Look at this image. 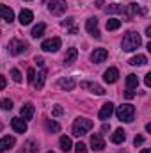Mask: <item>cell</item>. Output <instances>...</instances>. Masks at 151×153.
<instances>
[{
	"label": "cell",
	"instance_id": "16",
	"mask_svg": "<svg viewBox=\"0 0 151 153\" xmlns=\"http://www.w3.org/2000/svg\"><path fill=\"white\" fill-rule=\"evenodd\" d=\"M117 78H119V71H117V68H109V70L103 73V80H105L107 84H114V82H117Z\"/></svg>",
	"mask_w": 151,
	"mask_h": 153
},
{
	"label": "cell",
	"instance_id": "34",
	"mask_svg": "<svg viewBox=\"0 0 151 153\" xmlns=\"http://www.w3.org/2000/svg\"><path fill=\"white\" fill-rule=\"evenodd\" d=\"M75 153H87V146L84 143H78L75 146Z\"/></svg>",
	"mask_w": 151,
	"mask_h": 153
},
{
	"label": "cell",
	"instance_id": "11",
	"mask_svg": "<svg viewBox=\"0 0 151 153\" xmlns=\"http://www.w3.org/2000/svg\"><path fill=\"white\" fill-rule=\"evenodd\" d=\"M91 148H93L94 152H101V150L105 148V141H103L101 134H93V135H91Z\"/></svg>",
	"mask_w": 151,
	"mask_h": 153
},
{
	"label": "cell",
	"instance_id": "18",
	"mask_svg": "<svg viewBox=\"0 0 151 153\" xmlns=\"http://www.w3.org/2000/svg\"><path fill=\"white\" fill-rule=\"evenodd\" d=\"M20 23L21 25H30L32 23V20H34V14H32V11L30 9H23L21 13H20Z\"/></svg>",
	"mask_w": 151,
	"mask_h": 153
},
{
	"label": "cell",
	"instance_id": "14",
	"mask_svg": "<svg viewBox=\"0 0 151 153\" xmlns=\"http://www.w3.org/2000/svg\"><path fill=\"white\" fill-rule=\"evenodd\" d=\"M59 87L61 89H64V91H73L75 89V85H76V82H75V78L73 76H66V78H59Z\"/></svg>",
	"mask_w": 151,
	"mask_h": 153
},
{
	"label": "cell",
	"instance_id": "36",
	"mask_svg": "<svg viewBox=\"0 0 151 153\" xmlns=\"http://www.w3.org/2000/svg\"><path fill=\"white\" fill-rule=\"evenodd\" d=\"M142 143H144V137H142V135H135V139H133V144H135V146H141Z\"/></svg>",
	"mask_w": 151,
	"mask_h": 153
},
{
	"label": "cell",
	"instance_id": "35",
	"mask_svg": "<svg viewBox=\"0 0 151 153\" xmlns=\"http://www.w3.org/2000/svg\"><path fill=\"white\" fill-rule=\"evenodd\" d=\"M62 112H64V109H62L61 105H55V107H53V111H52V116H53V117H59Z\"/></svg>",
	"mask_w": 151,
	"mask_h": 153
},
{
	"label": "cell",
	"instance_id": "1",
	"mask_svg": "<svg viewBox=\"0 0 151 153\" xmlns=\"http://www.w3.org/2000/svg\"><path fill=\"white\" fill-rule=\"evenodd\" d=\"M141 45H142L141 34H137V32H133V30L126 32L124 38H123V43H121V46H123L124 52H133V50H137Z\"/></svg>",
	"mask_w": 151,
	"mask_h": 153
},
{
	"label": "cell",
	"instance_id": "3",
	"mask_svg": "<svg viewBox=\"0 0 151 153\" xmlns=\"http://www.w3.org/2000/svg\"><path fill=\"white\" fill-rule=\"evenodd\" d=\"M115 116L119 121H124V123H132L133 117H135V107L130 105V103H124V105H119V109L115 111Z\"/></svg>",
	"mask_w": 151,
	"mask_h": 153
},
{
	"label": "cell",
	"instance_id": "37",
	"mask_svg": "<svg viewBox=\"0 0 151 153\" xmlns=\"http://www.w3.org/2000/svg\"><path fill=\"white\" fill-rule=\"evenodd\" d=\"M144 84H146V87H150V85H151V73H148V75H146V78H144Z\"/></svg>",
	"mask_w": 151,
	"mask_h": 153
},
{
	"label": "cell",
	"instance_id": "6",
	"mask_svg": "<svg viewBox=\"0 0 151 153\" xmlns=\"http://www.w3.org/2000/svg\"><path fill=\"white\" fill-rule=\"evenodd\" d=\"M123 13H124V18L126 20H132L135 14H146V9H141L137 4H128V7L123 9Z\"/></svg>",
	"mask_w": 151,
	"mask_h": 153
},
{
	"label": "cell",
	"instance_id": "15",
	"mask_svg": "<svg viewBox=\"0 0 151 153\" xmlns=\"http://www.w3.org/2000/svg\"><path fill=\"white\" fill-rule=\"evenodd\" d=\"M112 114H114V103H112V102L103 103V107H101V111H100V119L107 121V119H109Z\"/></svg>",
	"mask_w": 151,
	"mask_h": 153
},
{
	"label": "cell",
	"instance_id": "38",
	"mask_svg": "<svg viewBox=\"0 0 151 153\" xmlns=\"http://www.w3.org/2000/svg\"><path fill=\"white\" fill-rule=\"evenodd\" d=\"M34 62H36L38 66H43V64H44V59H43V57H36V59H34Z\"/></svg>",
	"mask_w": 151,
	"mask_h": 153
},
{
	"label": "cell",
	"instance_id": "23",
	"mask_svg": "<svg viewBox=\"0 0 151 153\" xmlns=\"http://www.w3.org/2000/svg\"><path fill=\"white\" fill-rule=\"evenodd\" d=\"M137 85H139V78H137V75L130 73V75L126 76V89H128V91H133V89H137Z\"/></svg>",
	"mask_w": 151,
	"mask_h": 153
},
{
	"label": "cell",
	"instance_id": "31",
	"mask_svg": "<svg viewBox=\"0 0 151 153\" xmlns=\"http://www.w3.org/2000/svg\"><path fill=\"white\" fill-rule=\"evenodd\" d=\"M0 107H2L4 111H11V109H13V102H11L9 98H4L2 103H0Z\"/></svg>",
	"mask_w": 151,
	"mask_h": 153
},
{
	"label": "cell",
	"instance_id": "32",
	"mask_svg": "<svg viewBox=\"0 0 151 153\" xmlns=\"http://www.w3.org/2000/svg\"><path fill=\"white\" fill-rule=\"evenodd\" d=\"M11 76H13L14 82H21V80H23V78H21V73H20V70H16V68L11 70Z\"/></svg>",
	"mask_w": 151,
	"mask_h": 153
},
{
	"label": "cell",
	"instance_id": "40",
	"mask_svg": "<svg viewBox=\"0 0 151 153\" xmlns=\"http://www.w3.org/2000/svg\"><path fill=\"white\" fill-rule=\"evenodd\" d=\"M71 23H73V18H68V20H64V22H62V25H64V27H68V25H71Z\"/></svg>",
	"mask_w": 151,
	"mask_h": 153
},
{
	"label": "cell",
	"instance_id": "7",
	"mask_svg": "<svg viewBox=\"0 0 151 153\" xmlns=\"http://www.w3.org/2000/svg\"><path fill=\"white\" fill-rule=\"evenodd\" d=\"M41 48H43L44 52H57V50L61 48V39H59V38L46 39V41H43Z\"/></svg>",
	"mask_w": 151,
	"mask_h": 153
},
{
	"label": "cell",
	"instance_id": "43",
	"mask_svg": "<svg viewBox=\"0 0 151 153\" xmlns=\"http://www.w3.org/2000/svg\"><path fill=\"white\" fill-rule=\"evenodd\" d=\"M146 36H150V38H151V27H148V29H146Z\"/></svg>",
	"mask_w": 151,
	"mask_h": 153
},
{
	"label": "cell",
	"instance_id": "29",
	"mask_svg": "<svg viewBox=\"0 0 151 153\" xmlns=\"http://www.w3.org/2000/svg\"><path fill=\"white\" fill-rule=\"evenodd\" d=\"M123 9H124V7H123L121 4H109V5L105 7V11H107V13H112V14L114 13H121Z\"/></svg>",
	"mask_w": 151,
	"mask_h": 153
},
{
	"label": "cell",
	"instance_id": "44",
	"mask_svg": "<svg viewBox=\"0 0 151 153\" xmlns=\"http://www.w3.org/2000/svg\"><path fill=\"white\" fill-rule=\"evenodd\" d=\"M141 153H151V150H148V148H146V150H142Z\"/></svg>",
	"mask_w": 151,
	"mask_h": 153
},
{
	"label": "cell",
	"instance_id": "41",
	"mask_svg": "<svg viewBox=\"0 0 151 153\" xmlns=\"http://www.w3.org/2000/svg\"><path fill=\"white\" fill-rule=\"evenodd\" d=\"M133 96H135L133 91H126V98H133Z\"/></svg>",
	"mask_w": 151,
	"mask_h": 153
},
{
	"label": "cell",
	"instance_id": "2",
	"mask_svg": "<svg viewBox=\"0 0 151 153\" xmlns=\"http://www.w3.org/2000/svg\"><path fill=\"white\" fill-rule=\"evenodd\" d=\"M93 126H94V123H93L91 119H87V117H76L75 123H73V135L82 137V135H85Z\"/></svg>",
	"mask_w": 151,
	"mask_h": 153
},
{
	"label": "cell",
	"instance_id": "27",
	"mask_svg": "<svg viewBox=\"0 0 151 153\" xmlns=\"http://www.w3.org/2000/svg\"><path fill=\"white\" fill-rule=\"evenodd\" d=\"M44 29H46V25H44V23H38V25L30 30V36H32V38H36V39L41 38V36H43V32H44Z\"/></svg>",
	"mask_w": 151,
	"mask_h": 153
},
{
	"label": "cell",
	"instance_id": "26",
	"mask_svg": "<svg viewBox=\"0 0 151 153\" xmlns=\"http://www.w3.org/2000/svg\"><path fill=\"white\" fill-rule=\"evenodd\" d=\"M59 143H61V150H62V152H70V150L73 148V143H71V139H70L68 135H62Z\"/></svg>",
	"mask_w": 151,
	"mask_h": 153
},
{
	"label": "cell",
	"instance_id": "22",
	"mask_svg": "<svg viewBox=\"0 0 151 153\" xmlns=\"http://www.w3.org/2000/svg\"><path fill=\"white\" fill-rule=\"evenodd\" d=\"M76 57H78V50H76V48H70V50L66 52V57H64V64H66V66L73 64V62L76 61Z\"/></svg>",
	"mask_w": 151,
	"mask_h": 153
},
{
	"label": "cell",
	"instance_id": "9",
	"mask_svg": "<svg viewBox=\"0 0 151 153\" xmlns=\"http://www.w3.org/2000/svg\"><path fill=\"white\" fill-rule=\"evenodd\" d=\"M11 126L16 134H25L27 132V121L21 117H13L11 119Z\"/></svg>",
	"mask_w": 151,
	"mask_h": 153
},
{
	"label": "cell",
	"instance_id": "25",
	"mask_svg": "<svg viewBox=\"0 0 151 153\" xmlns=\"http://www.w3.org/2000/svg\"><path fill=\"white\" fill-rule=\"evenodd\" d=\"M44 78H46V71H44V70H41V71L38 73V76L34 78V82H32L36 89H41V87L44 85Z\"/></svg>",
	"mask_w": 151,
	"mask_h": 153
},
{
	"label": "cell",
	"instance_id": "39",
	"mask_svg": "<svg viewBox=\"0 0 151 153\" xmlns=\"http://www.w3.org/2000/svg\"><path fill=\"white\" fill-rule=\"evenodd\" d=\"M5 84H7V80H5V76H0V91L5 87Z\"/></svg>",
	"mask_w": 151,
	"mask_h": 153
},
{
	"label": "cell",
	"instance_id": "33",
	"mask_svg": "<svg viewBox=\"0 0 151 153\" xmlns=\"http://www.w3.org/2000/svg\"><path fill=\"white\" fill-rule=\"evenodd\" d=\"M34 78H36V70H34V68H29V70H27V80L32 84Z\"/></svg>",
	"mask_w": 151,
	"mask_h": 153
},
{
	"label": "cell",
	"instance_id": "13",
	"mask_svg": "<svg viewBox=\"0 0 151 153\" xmlns=\"http://www.w3.org/2000/svg\"><path fill=\"white\" fill-rule=\"evenodd\" d=\"M0 18H2L4 22H7V23L14 22V13H13V9L7 7V5H4V4H0Z\"/></svg>",
	"mask_w": 151,
	"mask_h": 153
},
{
	"label": "cell",
	"instance_id": "12",
	"mask_svg": "<svg viewBox=\"0 0 151 153\" xmlns=\"http://www.w3.org/2000/svg\"><path fill=\"white\" fill-rule=\"evenodd\" d=\"M85 29H87V32L93 36V38H100V30H98V20L96 18H89L87 22H85Z\"/></svg>",
	"mask_w": 151,
	"mask_h": 153
},
{
	"label": "cell",
	"instance_id": "20",
	"mask_svg": "<svg viewBox=\"0 0 151 153\" xmlns=\"http://www.w3.org/2000/svg\"><path fill=\"white\" fill-rule=\"evenodd\" d=\"M124 139H126V132H124L123 128L114 130L112 137H110V141H112L114 144H121V143H124Z\"/></svg>",
	"mask_w": 151,
	"mask_h": 153
},
{
	"label": "cell",
	"instance_id": "30",
	"mask_svg": "<svg viewBox=\"0 0 151 153\" xmlns=\"http://www.w3.org/2000/svg\"><path fill=\"white\" fill-rule=\"evenodd\" d=\"M46 128H48L50 132H55V134L61 132V125H59L57 121H53V119H52V121H46Z\"/></svg>",
	"mask_w": 151,
	"mask_h": 153
},
{
	"label": "cell",
	"instance_id": "8",
	"mask_svg": "<svg viewBox=\"0 0 151 153\" xmlns=\"http://www.w3.org/2000/svg\"><path fill=\"white\" fill-rule=\"evenodd\" d=\"M80 87L82 89H89L91 93L98 94V96H103L105 94V89L100 85V84H93V82H80Z\"/></svg>",
	"mask_w": 151,
	"mask_h": 153
},
{
	"label": "cell",
	"instance_id": "19",
	"mask_svg": "<svg viewBox=\"0 0 151 153\" xmlns=\"http://www.w3.org/2000/svg\"><path fill=\"white\" fill-rule=\"evenodd\" d=\"M20 114H21V119H25V121L32 119V116H34V105H32V103H25V105L21 107Z\"/></svg>",
	"mask_w": 151,
	"mask_h": 153
},
{
	"label": "cell",
	"instance_id": "42",
	"mask_svg": "<svg viewBox=\"0 0 151 153\" xmlns=\"http://www.w3.org/2000/svg\"><path fill=\"white\" fill-rule=\"evenodd\" d=\"M109 128H110V126H109V125H107V123H105V125H103V126H101V130H103V132H107V130H109Z\"/></svg>",
	"mask_w": 151,
	"mask_h": 153
},
{
	"label": "cell",
	"instance_id": "21",
	"mask_svg": "<svg viewBox=\"0 0 151 153\" xmlns=\"http://www.w3.org/2000/svg\"><path fill=\"white\" fill-rule=\"evenodd\" d=\"M18 153H38V143H36L34 139H29Z\"/></svg>",
	"mask_w": 151,
	"mask_h": 153
},
{
	"label": "cell",
	"instance_id": "5",
	"mask_svg": "<svg viewBox=\"0 0 151 153\" xmlns=\"http://www.w3.org/2000/svg\"><path fill=\"white\" fill-rule=\"evenodd\" d=\"M66 9H68L66 0H50V2H48V11H50L52 14H55V16L64 14Z\"/></svg>",
	"mask_w": 151,
	"mask_h": 153
},
{
	"label": "cell",
	"instance_id": "17",
	"mask_svg": "<svg viewBox=\"0 0 151 153\" xmlns=\"http://www.w3.org/2000/svg\"><path fill=\"white\" fill-rule=\"evenodd\" d=\"M14 144H16V139H14L13 135H4V137L0 139V152H5V150L13 148Z\"/></svg>",
	"mask_w": 151,
	"mask_h": 153
},
{
	"label": "cell",
	"instance_id": "28",
	"mask_svg": "<svg viewBox=\"0 0 151 153\" xmlns=\"http://www.w3.org/2000/svg\"><path fill=\"white\" fill-rule=\"evenodd\" d=\"M119 27H121V20H117V18L107 20V30H117Z\"/></svg>",
	"mask_w": 151,
	"mask_h": 153
},
{
	"label": "cell",
	"instance_id": "4",
	"mask_svg": "<svg viewBox=\"0 0 151 153\" xmlns=\"http://www.w3.org/2000/svg\"><path fill=\"white\" fill-rule=\"evenodd\" d=\"M7 48H9L11 55H20V53H23V52L29 50V45L25 41H20V39H11L9 45H7Z\"/></svg>",
	"mask_w": 151,
	"mask_h": 153
},
{
	"label": "cell",
	"instance_id": "24",
	"mask_svg": "<svg viewBox=\"0 0 151 153\" xmlns=\"http://www.w3.org/2000/svg\"><path fill=\"white\" fill-rule=\"evenodd\" d=\"M146 62H148V57L146 55H135V57H132L128 61V64H132V66H144Z\"/></svg>",
	"mask_w": 151,
	"mask_h": 153
},
{
	"label": "cell",
	"instance_id": "10",
	"mask_svg": "<svg viewBox=\"0 0 151 153\" xmlns=\"http://www.w3.org/2000/svg\"><path fill=\"white\" fill-rule=\"evenodd\" d=\"M107 57H109V52H107L105 48H96V50L91 53V61H93V62H96V64H100V62L107 61Z\"/></svg>",
	"mask_w": 151,
	"mask_h": 153
}]
</instances>
